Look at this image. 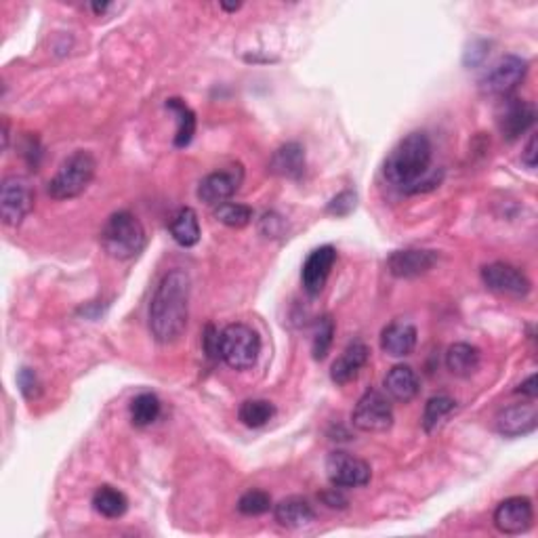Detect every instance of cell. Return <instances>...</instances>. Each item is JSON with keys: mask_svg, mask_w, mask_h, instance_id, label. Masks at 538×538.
I'll list each match as a JSON object with an SVG mask.
<instances>
[{"mask_svg": "<svg viewBox=\"0 0 538 538\" xmlns=\"http://www.w3.org/2000/svg\"><path fill=\"white\" fill-rule=\"evenodd\" d=\"M534 121H536V108L530 101L517 100V97L502 101L499 114H496V124H499L501 135L505 137L507 142H515V139H520L523 132L533 127Z\"/></svg>", "mask_w": 538, "mask_h": 538, "instance_id": "7c38bea8", "label": "cell"}, {"mask_svg": "<svg viewBox=\"0 0 538 538\" xmlns=\"http://www.w3.org/2000/svg\"><path fill=\"white\" fill-rule=\"evenodd\" d=\"M276 417V406L268 400H247L237 410V418L250 429H258L268 425Z\"/></svg>", "mask_w": 538, "mask_h": 538, "instance_id": "4316f807", "label": "cell"}, {"mask_svg": "<svg viewBox=\"0 0 538 538\" xmlns=\"http://www.w3.org/2000/svg\"><path fill=\"white\" fill-rule=\"evenodd\" d=\"M269 171L284 179H299L305 173V150L299 143H284L271 156Z\"/></svg>", "mask_w": 538, "mask_h": 538, "instance_id": "44dd1931", "label": "cell"}, {"mask_svg": "<svg viewBox=\"0 0 538 538\" xmlns=\"http://www.w3.org/2000/svg\"><path fill=\"white\" fill-rule=\"evenodd\" d=\"M34 208V190L22 174H11L3 181L0 190V216L9 227L22 226V221Z\"/></svg>", "mask_w": 538, "mask_h": 538, "instance_id": "8992f818", "label": "cell"}, {"mask_svg": "<svg viewBox=\"0 0 538 538\" xmlns=\"http://www.w3.org/2000/svg\"><path fill=\"white\" fill-rule=\"evenodd\" d=\"M93 507L97 513L108 517V520H118V517L127 513L129 499L118 488L100 486L93 494Z\"/></svg>", "mask_w": 538, "mask_h": 538, "instance_id": "cb8c5ba5", "label": "cell"}, {"mask_svg": "<svg viewBox=\"0 0 538 538\" xmlns=\"http://www.w3.org/2000/svg\"><path fill=\"white\" fill-rule=\"evenodd\" d=\"M17 385H19V391H22L26 400H37V397L40 396V391H43V387H40L38 376H37V373H34L32 368H22V370H19Z\"/></svg>", "mask_w": 538, "mask_h": 538, "instance_id": "1f68e13d", "label": "cell"}, {"mask_svg": "<svg viewBox=\"0 0 538 538\" xmlns=\"http://www.w3.org/2000/svg\"><path fill=\"white\" fill-rule=\"evenodd\" d=\"M417 328L408 322H391L381 332V349L391 358H406L417 347Z\"/></svg>", "mask_w": 538, "mask_h": 538, "instance_id": "ac0fdd59", "label": "cell"}, {"mask_svg": "<svg viewBox=\"0 0 538 538\" xmlns=\"http://www.w3.org/2000/svg\"><path fill=\"white\" fill-rule=\"evenodd\" d=\"M271 505V496L265 491H248L237 501V512L242 515H263L268 513Z\"/></svg>", "mask_w": 538, "mask_h": 538, "instance_id": "4dcf8cb0", "label": "cell"}, {"mask_svg": "<svg viewBox=\"0 0 538 538\" xmlns=\"http://www.w3.org/2000/svg\"><path fill=\"white\" fill-rule=\"evenodd\" d=\"M383 387H385L387 396L394 397L396 402H412L418 396V376L415 370L406 364H397L389 370L385 374V381H383Z\"/></svg>", "mask_w": 538, "mask_h": 538, "instance_id": "ffe728a7", "label": "cell"}, {"mask_svg": "<svg viewBox=\"0 0 538 538\" xmlns=\"http://www.w3.org/2000/svg\"><path fill=\"white\" fill-rule=\"evenodd\" d=\"M190 276L184 269L166 274L150 303V331L158 343L169 345L181 339L190 318Z\"/></svg>", "mask_w": 538, "mask_h": 538, "instance_id": "6da1fadb", "label": "cell"}, {"mask_svg": "<svg viewBox=\"0 0 538 538\" xmlns=\"http://www.w3.org/2000/svg\"><path fill=\"white\" fill-rule=\"evenodd\" d=\"M457 410V402L450 396H433L431 400L425 404L423 412V427L427 433L436 431L439 425L444 423V418H448L452 412Z\"/></svg>", "mask_w": 538, "mask_h": 538, "instance_id": "83f0119b", "label": "cell"}, {"mask_svg": "<svg viewBox=\"0 0 538 538\" xmlns=\"http://www.w3.org/2000/svg\"><path fill=\"white\" fill-rule=\"evenodd\" d=\"M169 229H171L173 240L177 242L179 247L190 248V247H195V244L200 242L198 215H195V211L190 206L179 208L177 215L173 216Z\"/></svg>", "mask_w": 538, "mask_h": 538, "instance_id": "7402d4cb", "label": "cell"}, {"mask_svg": "<svg viewBox=\"0 0 538 538\" xmlns=\"http://www.w3.org/2000/svg\"><path fill=\"white\" fill-rule=\"evenodd\" d=\"M221 360L234 370L253 368L261 353V339L247 324H229L219 337Z\"/></svg>", "mask_w": 538, "mask_h": 538, "instance_id": "5b68a950", "label": "cell"}, {"mask_svg": "<svg viewBox=\"0 0 538 538\" xmlns=\"http://www.w3.org/2000/svg\"><path fill=\"white\" fill-rule=\"evenodd\" d=\"M9 148V121H3V150Z\"/></svg>", "mask_w": 538, "mask_h": 538, "instance_id": "ab89813d", "label": "cell"}, {"mask_svg": "<svg viewBox=\"0 0 538 538\" xmlns=\"http://www.w3.org/2000/svg\"><path fill=\"white\" fill-rule=\"evenodd\" d=\"M522 163L528 166V169H534L536 166V135L530 137L526 150L522 153Z\"/></svg>", "mask_w": 538, "mask_h": 538, "instance_id": "8d00e7d4", "label": "cell"}, {"mask_svg": "<svg viewBox=\"0 0 538 538\" xmlns=\"http://www.w3.org/2000/svg\"><path fill=\"white\" fill-rule=\"evenodd\" d=\"M101 244L106 253L118 261H129L145 248V229L129 211L114 213L103 226Z\"/></svg>", "mask_w": 538, "mask_h": 538, "instance_id": "3957f363", "label": "cell"}, {"mask_svg": "<svg viewBox=\"0 0 538 538\" xmlns=\"http://www.w3.org/2000/svg\"><path fill=\"white\" fill-rule=\"evenodd\" d=\"M486 48H488L486 43H473V45L469 47V51L465 53V59H467L465 64H467V66H478L480 61L484 59L486 55H488Z\"/></svg>", "mask_w": 538, "mask_h": 538, "instance_id": "d590c367", "label": "cell"}, {"mask_svg": "<svg viewBox=\"0 0 538 538\" xmlns=\"http://www.w3.org/2000/svg\"><path fill=\"white\" fill-rule=\"evenodd\" d=\"M219 337H221V332L216 331L213 324H208L206 331H205V337H202V345H205V352L211 360H219L221 358Z\"/></svg>", "mask_w": 538, "mask_h": 538, "instance_id": "836d02e7", "label": "cell"}, {"mask_svg": "<svg viewBox=\"0 0 538 538\" xmlns=\"http://www.w3.org/2000/svg\"><path fill=\"white\" fill-rule=\"evenodd\" d=\"M517 391H522L523 396H528L530 400H534V397L538 396V387H536V374H530L528 379L522 383L520 389H517Z\"/></svg>", "mask_w": 538, "mask_h": 538, "instance_id": "74e56055", "label": "cell"}, {"mask_svg": "<svg viewBox=\"0 0 538 538\" xmlns=\"http://www.w3.org/2000/svg\"><path fill=\"white\" fill-rule=\"evenodd\" d=\"M352 423L355 429L366 433L387 431L394 425V408L385 396L376 389H368L360 397L352 412Z\"/></svg>", "mask_w": 538, "mask_h": 538, "instance_id": "ba28073f", "label": "cell"}, {"mask_svg": "<svg viewBox=\"0 0 538 538\" xmlns=\"http://www.w3.org/2000/svg\"><path fill=\"white\" fill-rule=\"evenodd\" d=\"M438 263L436 250H421V248H406L387 258L389 274L396 278H417L427 274V271Z\"/></svg>", "mask_w": 538, "mask_h": 538, "instance_id": "2e32d148", "label": "cell"}, {"mask_svg": "<svg viewBox=\"0 0 538 538\" xmlns=\"http://www.w3.org/2000/svg\"><path fill=\"white\" fill-rule=\"evenodd\" d=\"M97 163L89 152L79 150L64 160L55 177L48 181V195L53 200H69L80 195L95 177Z\"/></svg>", "mask_w": 538, "mask_h": 538, "instance_id": "277c9868", "label": "cell"}, {"mask_svg": "<svg viewBox=\"0 0 538 538\" xmlns=\"http://www.w3.org/2000/svg\"><path fill=\"white\" fill-rule=\"evenodd\" d=\"M368 358H370V349L366 343H362V341H353V343H349L343 349V353L334 360L332 370H331L332 383H337V385H347V383H352L355 376L360 374V370L366 366Z\"/></svg>", "mask_w": 538, "mask_h": 538, "instance_id": "e0dca14e", "label": "cell"}, {"mask_svg": "<svg viewBox=\"0 0 538 538\" xmlns=\"http://www.w3.org/2000/svg\"><path fill=\"white\" fill-rule=\"evenodd\" d=\"M326 473L331 484L337 488H362L373 478V469L366 460L341 450L328 454Z\"/></svg>", "mask_w": 538, "mask_h": 538, "instance_id": "30bf717a", "label": "cell"}, {"mask_svg": "<svg viewBox=\"0 0 538 538\" xmlns=\"http://www.w3.org/2000/svg\"><path fill=\"white\" fill-rule=\"evenodd\" d=\"M480 349L469 343H454L446 352V366L454 376H471L480 368Z\"/></svg>", "mask_w": 538, "mask_h": 538, "instance_id": "603a6c76", "label": "cell"}, {"mask_svg": "<svg viewBox=\"0 0 538 538\" xmlns=\"http://www.w3.org/2000/svg\"><path fill=\"white\" fill-rule=\"evenodd\" d=\"M332 341H334V320L331 316H324L318 322L316 332H313V345H311L313 358H316L318 362L324 360L328 352H331Z\"/></svg>", "mask_w": 538, "mask_h": 538, "instance_id": "f546056e", "label": "cell"}, {"mask_svg": "<svg viewBox=\"0 0 538 538\" xmlns=\"http://www.w3.org/2000/svg\"><path fill=\"white\" fill-rule=\"evenodd\" d=\"M160 410H163V404H160L158 396L139 394L131 402V421L135 427H148V425L158 421Z\"/></svg>", "mask_w": 538, "mask_h": 538, "instance_id": "484cf974", "label": "cell"}, {"mask_svg": "<svg viewBox=\"0 0 538 538\" xmlns=\"http://www.w3.org/2000/svg\"><path fill=\"white\" fill-rule=\"evenodd\" d=\"M166 110H171L173 114H177V121H179L177 135H174V145H177V148H185V145L192 143L194 132H195L194 110L187 106L184 100H177V97H173V100L166 101Z\"/></svg>", "mask_w": 538, "mask_h": 538, "instance_id": "d4e9b609", "label": "cell"}, {"mask_svg": "<svg viewBox=\"0 0 538 538\" xmlns=\"http://www.w3.org/2000/svg\"><path fill=\"white\" fill-rule=\"evenodd\" d=\"M433 145L427 132H410L396 143V148L387 153L385 164H383V174L387 184L397 190L412 194L425 174L431 171Z\"/></svg>", "mask_w": 538, "mask_h": 538, "instance_id": "7a4b0ae2", "label": "cell"}, {"mask_svg": "<svg viewBox=\"0 0 538 538\" xmlns=\"http://www.w3.org/2000/svg\"><path fill=\"white\" fill-rule=\"evenodd\" d=\"M274 517L280 526L297 530L316 520V512H313L311 502L303 496H289L274 507Z\"/></svg>", "mask_w": 538, "mask_h": 538, "instance_id": "d6986e66", "label": "cell"}, {"mask_svg": "<svg viewBox=\"0 0 538 538\" xmlns=\"http://www.w3.org/2000/svg\"><path fill=\"white\" fill-rule=\"evenodd\" d=\"M215 216L223 226L240 229L247 227L248 223L253 221V208L247 205H237V202H223V205L216 206Z\"/></svg>", "mask_w": 538, "mask_h": 538, "instance_id": "f1b7e54d", "label": "cell"}, {"mask_svg": "<svg viewBox=\"0 0 538 538\" xmlns=\"http://www.w3.org/2000/svg\"><path fill=\"white\" fill-rule=\"evenodd\" d=\"M242 177V166H229L226 171L206 174L198 185V198L211 206H219L237 192Z\"/></svg>", "mask_w": 538, "mask_h": 538, "instance_id": "4fadbf2b", "label": "cell"}, {"mask_svg": "<svg viewBox=\"0 0 538 538\" xmlns=\"http://www.w3.org/2000/svg\"><path fill=\"white\" fill-rule=\"evenodd\" d=\"M355 200H358L355 192H352V190L341 192L337 198H332L331 205H328V213L337 215V216H345L355 208Z\"/></svg>", "mask_w": 538, "mask_h": 538, "instance_id": "d6a6232c", "label": "cell"}, {"mask_svg": "<svg viewBox=\"0 0 538 538\" xmlns=\"http://www.w3.org/2000/svg\"><path fill=\"white\" fill-rule=\"evenodd\" d=\"M221 9H223V11H229V13H234V11L240 9V5H226V3H221Z\"/></svg>", "mask_w": 538, "mask_h": 538, "instance_id": "60d3db41", "label": "cell"}, {"mask_svg": "<svg viewBox=\"0 0 538 538\" xmlns=\"http://www.w3.org/2000/svg\"><path fill=\"white\" fill-rule=\"evenodd\" d=\"M320 499H322L324 505H328L331 509H345L347 507V499L343 496V492H341V488L334 486L332 491H326L320 494Z\"/></svg>", "mask_w": 538, "mask_h": 538, "instance_id": "e575fe53", "label": "cell"}, {"mask_svg": "<svg viewBox=\"0 0 538 538\" xmlns=\"http://www.w3.org/2000/svg\"><path fill=\"white\" fill-rule=\"evenodd\" d=\"M538 427V412L534 404H513L499 412L496 417V431L505 438L528 436Z\"/></svg>", "mask_w": 538, "mask_h": 538, "instance_id": "9a60e30c", "label": "cell"}, {"mask_svg": "<svg viewBox=\"0 0 538 538\" xmlns=\"http://www.w3.org/2000/svg\"><path fill=\"white\" fill-rule=\"evenodd\" d=\"M334 261H337V250H334L331 244L316 248L305 258L301 280L303 289L310 292V295H318V292L324 289L328 276H331V271L334 268Z\"/></svg>", "mask_w": 538, "mask_h": 538, "instance_id": "5bb4252c", "label": "cell"}, {"mask_svg": "<svg viewBox=\"0 0 538 538\" xmlns=\"http://www.w3.org/2000/svg\"><path fill=\"white\" fill-rule=\"evenodd\" d=\"M528 74V61L517 58V55H505L488 69L484 79L480 82V89L484 95L491 97H507L522 85Z\"/></svg>", "mask_w": 538, "mask_h": 538, "instance_id": "52a82bcc", "label": "cell"}, {"mask_svg": "<svg viewBox=\"0 0 538 538\" xmlns=\"http://www.w3.org/2000/svg\"><path fill=\"white\" fill-rule=\"evenodd\" d=\"M534 507L528 496L505 499L494 512V526L502 534H523L533 528Z\"/></svg>", "mask_w": 538, "mask_h": 538, "instance_id": "8fae6325", "label": "cell"}, {"mask_svg": "<svg viewBox=\"0 0 538 538\" xmlns=\"http://www.w3.org/2000/svg\"><path fill=\"white\" fill-rule=\"evenodd\" d=\"M90 9H93L97 16H106V13L111 9L110 3H93L90 5Z\"/></svg>", "mask_w": 538, "mask_h": 538, "instance_id": "f35d334b", "label": "cell"}, {"mask_svg": "<svg viewBox=\"0 0 538 538\" xmlns=\"http://www.w3.org/2000/svg\"><path fill=\"white\" fill-rule=\"evenodd\" d=\"M481 280H484L488 289L496 292V295L512 299H523L533 290V284H530L528 276L523 274L520 268L502 261L486 265V268L481 269Z\"/></svg>", "mask_w": 538, "mask_h": 538, "instance_id": "9c48e42d", "label": "cell"}]
</instances>
